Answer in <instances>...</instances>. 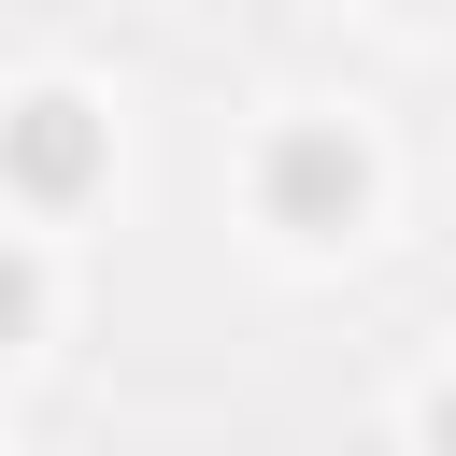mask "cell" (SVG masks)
Here are the masks:
<instances>
[{
    "label": "cell",
    "instance_id": "obj_1",
    "mask_svg": "<svg viewBox=\"0 0 456 456\" xmlns=\"http://www.w3.org/2000/svg\"><path fill=\"white\" fill-rule=\"evenodd\" d=\"M14 157H28V185H71V171H86V128H71V100H28Z\"/></svg>",
    "mask_w": 456,
    "mask_h": 456
},
{
    "label": "cell",
    "instance_id": "obj_2",
    "mask_svg": "<svg viewBox=\"0 0 456 456\" xmlns=\"http://www.w3.org/2000/svg\"><path fill=\"white\" fill-rule=\"evenodd\" d=\"M14 314H28V271H14V256H0V328H14Z\"/></svg>",
    "mask_w": 456,
    "mask_h": 456
},
{
    "label": "cell",
    "instance_id": "obj_3",
    "mask_svg": "<svg viewBox=\"0 0 456 456\" xmlns=\"http://www.w3.org/2000/svg\"><path fill=\"white\" fill-rule=\"evenodd\" d=\"M442 442H456V399H442Z\"/></svg>",
    "mask_w": 456,
    "mask_h": 456
}]
</instances>
